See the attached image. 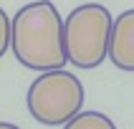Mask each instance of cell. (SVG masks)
<instances>
[{
  "label": "cell",
  "mask_w": 134,
  "mask_h": 129,
  "mask_svg": "<svg viewBox=\"0 0 134 129\" xmlns=\"http://www.w3.org/2000/svg\"><path fill=\"white\" fill-rule=\"evenodd\" d=\"M10 43H13V20H10L8 13L0 8V58L8 53Z\"/></svg>",
  "instance_id": "8992f818"
},
{
  "label": "cell",
  "mask_w": 134,
  "mask_h": 129,
  "mask_svg": "<svg viewBox=\"0 0 134 129\" xmlns=\"http://www.w3.org/2000/svg\"><path fill=\"white\" fill-rule=\"evenodd\" d=\"M114 18L104 5L86 3L74 8L63 20L68 63L76 68H96L109 58Z\"/></svg>",
  "instance_id": "7a4b0ae2"
},
{
  "label": "cell",
  "mask_w": 134,
  "mask_h": 129,
  "mask_svg": "<svg viewBox=\"0 0 134 129\" xmlns=\"http://www.w3.org/2000/svg\"><path fill=\"white\" fill-rule=\"evenodd\" d=\"M109 61L119 71L134 74V8L116 15L109 43Z\"/></svg>",
  "instance_id": "277c9868"
},
{
  "label": "cell",
  "mask_w": 134,
  "mask_h": 129,
  "mask_svg": "<svg viewBox=\"0 0 134 129\" xmlns=\"http://www.w3.org/2000/svg\"><path fill=\"white\" fill-rule=\"evenodd\" d=\"M83 83L66 68L41 71L25 96L30 116L46 127L68 124L83 106Z\"/></svg>",
  "instance_id": "3957f363"
},
{
  "label": "cell",
  "mask_w": 134,
  "mask_h": 129,
  "mask_svg": "<svg viewBox=\"0 0 134 129\" xmlns=\"http://www.w3.org/2000/svg\"><path fill=\"white\" fill-rule=\"evenodd\" d=\"M13 56L30 71L63 68L68 61L63 20L51 0H36L13 15Z\"/></svg>",
  "instance_id": "6da1fadb"
},
{
  "label": "cell",
  "mask_w": 134,
  "mask_h": 129,
  "mask_svg": "<svg viewBox=\"0 0 134 129\" xmlns=\"http://www.w3.org/2000/svg\"><path fill=\"white\" fill-rule=\"evenodd\" d=\"M63 129H116V124L101 111H79Z\"/></svg>",
  "instance_id": "5b68a950"
},
{
  "label": "cell",
  "mask_w": 134,
  "mask_h": 129,
  "mask_svg": "<svg viewBox=\"0 0 134 129\" xmlns=\"http://www.w3.org/2000/svg\"><path fill=\"white\" fill-rule=\"evenodd\" d=\"M0 129H20L18 124H10V121H0Z\"/></svg>",
  "instance_id": "52a82bcc"
}]
</instances>
